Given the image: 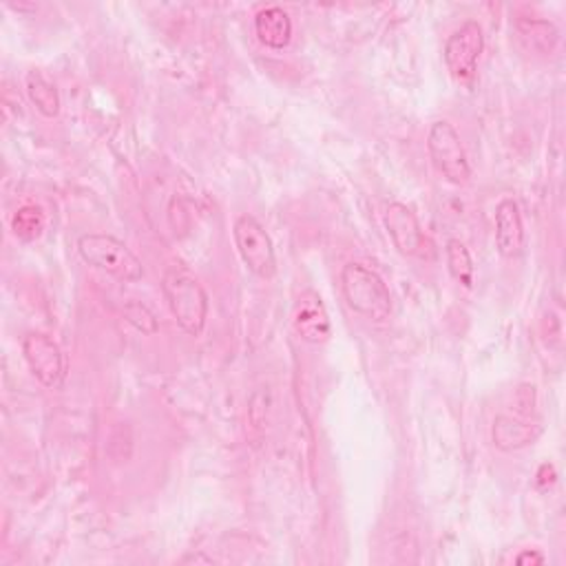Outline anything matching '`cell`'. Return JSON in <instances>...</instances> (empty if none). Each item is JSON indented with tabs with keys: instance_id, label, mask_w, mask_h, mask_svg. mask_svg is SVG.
I'll return each mask as SVG.
<instances>
[{
	"instance_id": "cell-1",
	"label": "cell",
	"mask_w": 566,
	"mask_h": 566,
	"mask_svg": "<svg viewBox=\"0 0 566 566\" xmlns=\"http://www.w3.org/2000/svg\"><path fill=\"white\" fill-rule=\"evenodd\" d=\"M162 290L178 325L186 334L200 337L209 319V295L204 286L186 268L171 266L164 273Z\"/></svg>"
},
{
	"instance_id": "cell-2",
	"label": "cell",
	"mask_w": 566,
	"mask_h": 566,
	"mask_svg": "<svg viewBox=\"0 0 566 566\" xmlns=\"http://www.w3.org/2000/svg\"><path fill=\"white\" fill-rule=\"evenodd\" d=\"M341 290L348 306L372 321H385L392 314V295L381 275L363 264H348L341 273Z\"/></svg>"
},
{
	"instance_id": "cell-3",
	"label": "cell",
	"mask_w": 566,
	"mask_h": 566,
	"mask_svg": "<svg viewBox=\"0 0 566 566\" xmlns=\"http://www.w3.org/2000/svg\"><path fill=\"white\" fill-rule=\"evenodd\" d=\"M78 253L89 266L120 281H140L145 277V266L138 259V255L114 235H103V233L83 235L78 239Z\"/></svg>"
},
{
	"instance_id": "cell-4",
	"label": "cell",
	"mask_w": 566,
	"mask_h": 566,
	"mask_svg": "<svg viewBox=\"0 0 566 566\" xmlns=\"http://www.w3.org/2000/svg\"><path fill=\"white\" fill-rule=\"evenodd\" d=\"M427 151L436 171L451 184L464 186L471 178V167L458 131L447 122L438 120L431 125L427 136Z\"/></svg>"
},
{
	"instance_id": "cell-5",
	"label": "cell",
	"mask_w": 566,
	"mask_h": 566,
	"mask_svg": "<svg viewBox=\"0 0 566 566\" xmlns=\"http://www.w3.org/2000/svg\"><path fill=\"white\" fill-rule=\"evenodd\" d=\"M233 231L237 250L248 270L259 279H273L277 273V255L268 231L253 215H239Z\"/></svg>"
},
{
	"instance_id": "cell-6",
	"label": "cell",
	"mask_w": 566,
	"mask_h": 566,
	"mask_svg": "<svg viewBox=\"0 0 566 566\" xmlns=\"http://www.w3.org/2000/svg\"><path fill=\"white\" fill-rule=\"evenodd\" d=\"M484 50V34L476 21L462 23L445 43V65L458 83H471Z\"/></svg>"
},
{
	"instance_id": "cell-7",
	"label": "cell",
	"mask_w": 566,
	"mask_h": 566,
	"mask_svg": "<svg viewBox=\"0 0 566 566\" xmlns=\"http://www.w3.org/2000/svg\"><path fill=\"white\" fill-rule=\"evenodd\" d=\"M23 356L41 385L47 389H61L67 374V361L61 345L47 334L32 332L23 339Z\"/></svg>"
},
{
	"instance_id": "cell-8",
	"label": "cell",
	"mask_w": 566,
	"mask_h": 566,
	"mask_svg": "<svg viewBox=\"0 0 566 566\" xmlns=\"http://www.w3.org/2000/svg\"><path fill=\"white\" fill-rule=\"evenodd\" d=\"M292 325L301 341L310 345L328 343L332 334V323L321 297L314 290H306L299 295L292 312Z\"/></svg>"
},
{
	"instance_id": "cell-9",
	"label": "cell",
	"mask_w": 566,
	"mask_h": 566,
	"mask_svg": "<svg viewBox=\"0 0 566 566\" xmlns=\"http://www.w3.org/2000/svg\"><path fill=\"white\" fill-rule=\"evenodd\" d=\"M385 228L394 242V248L401 253V255H407V257H416L423 253L425 248V235H423V228H420V222L416 217V213L401 204V202H392L387 209H385Z\"/></svg>"
},
{
	"instance_id": "cell-10",
	"label": "cell",
	"mask_w": 566,
	"mask_h": 566,
	"mask_svg": "<svg viewBox=\"0 0 566 566\" xmlns=\"http://www.w3.org/2000/svg\"><path fill=\"white\" fill-rule=\"evenodd\" d=\"M524 224L520 206L513 200H502L495 209V248L502 257L513 259L524 250Z\"/></svg>"
},
{
	"instance_id": "cell-11",
	"label": "cell",
	"mask_w": 566,
	"mask_h": 566,
	"mask_svg": "<svg viewBox=\"0 0 566 566\" xmlns=\"http://www.w3.org/2000/svg\"><path fill=\"white\" fill-rule=\"evenodd\" d=\"M542 434V427L528 418L517 416H495L491 425V440L500 451H520L533 445Z\"/></svg>"
},
{
	"instance_id": "cell-12",
	"label": "cell",
	"mask_w": 566,
	"mask_h": 566,
	"mask_svg": "<svg viewBox=\"0 0 566 566\" xmlns=\"http://www.w3.org/2000/svg\"><path fill=\"white\" fill-rule=\"evenodd\" d=\"M255 34L268 50H286L292 41V21L281 8H266L255 17Z\"/></svg>"
},
{
	"instance_id": "cell-13",
	"label": "cell",
	"mask_w": 566,
	"mask_h": 566,
	"mask_svg": "<svg viewBox=\"0 0 566 566\" xmlns=\"http://www.w3.org/2000/svg\"><path fill=\"white\" fill-rule=\"evenodd\" d=\"M28 98L45 118H56L61 114V94L56 85H52L43 74L32 72L28 74Z\"/></svg>"
},
{
	"instance_id": "cell-14",
	"label": "cell",
	"mask_w": 566,
	"mask_h": 566,
	"mask_svg": "<svg viewBox=\"0 0 566 566\" xmlns=\"http://www.w3.org/2000/svg\"><path fill=\"white\" fill-rule=\"evenodd\" d=\"M517 34L528 50L537 54H551L557 45V30L553 23L542 19H520Z\"/></svg>"
},
{
	"instance_id": "cell-15",
	"label": "cell",
	"mask_w": 566,
	"mask_h": 566,
	"mask_svg": "<svg viewBox=\"0 0 566 566\" xmlns=\"http://www.w3.org/2000/svg\"><path fill=\"white\" fill-rule=\"evenodd\" d=\"M445 255H447V268H449L451 279L456 284H460L462 288L471 290L476 268H473V259H471L469 248L460 239H449L447 248H445Z\"/></svg>"
},
{
	"instance_id": "cell-16",
	"label": "cell",
	"mask_w": 566,
	"mask_h": 566,
	"mask_svg": "<svg viewBox=\"0 0 566 566\" xmlns=\"http://www.w3.org/2000/svg\"><path fill=\"white\" fill-rule=\"evenodd\" d=\"M45 226V217L41 213V209L36 206H23L17 215H14V222H12V228L17 233V237L25 239V242H32L41 235Z\"/></svg>"
},
{
	"instance_id": "cell-17",
	"label": "cell",
	"mask_w": 566,
	"mask_h": 566,
	"mask_svg": "<svg viewBox=\"0 0 566 566\" xmlns=\"http://www.w3.org/2000/svg\"><path fill=\"white\" fill-rule=\"evenodd\" d=\"M125 319L136 328L140 330L142 334H156L160 330V323H158V317L151 312L149 306H145L142 301H129L125 306Z\"/></svg>"
},
{
	"instance_id": "cell-18",
	"label": "cell",
	"mask_w": 566,
	"mask_h": 566,
	"mask_svg": "<svg viewBox=\"0 0 566 566\" xmlns=\"http://www.w3.org/2000/svg\"><path fill=\"white\" fill-rule=\"evenodd\" d=\"M515 562H517L520 566H526V564H544V555L537 553V551H522V553L515 557Z\"/></svg>"
}]
</instances>
